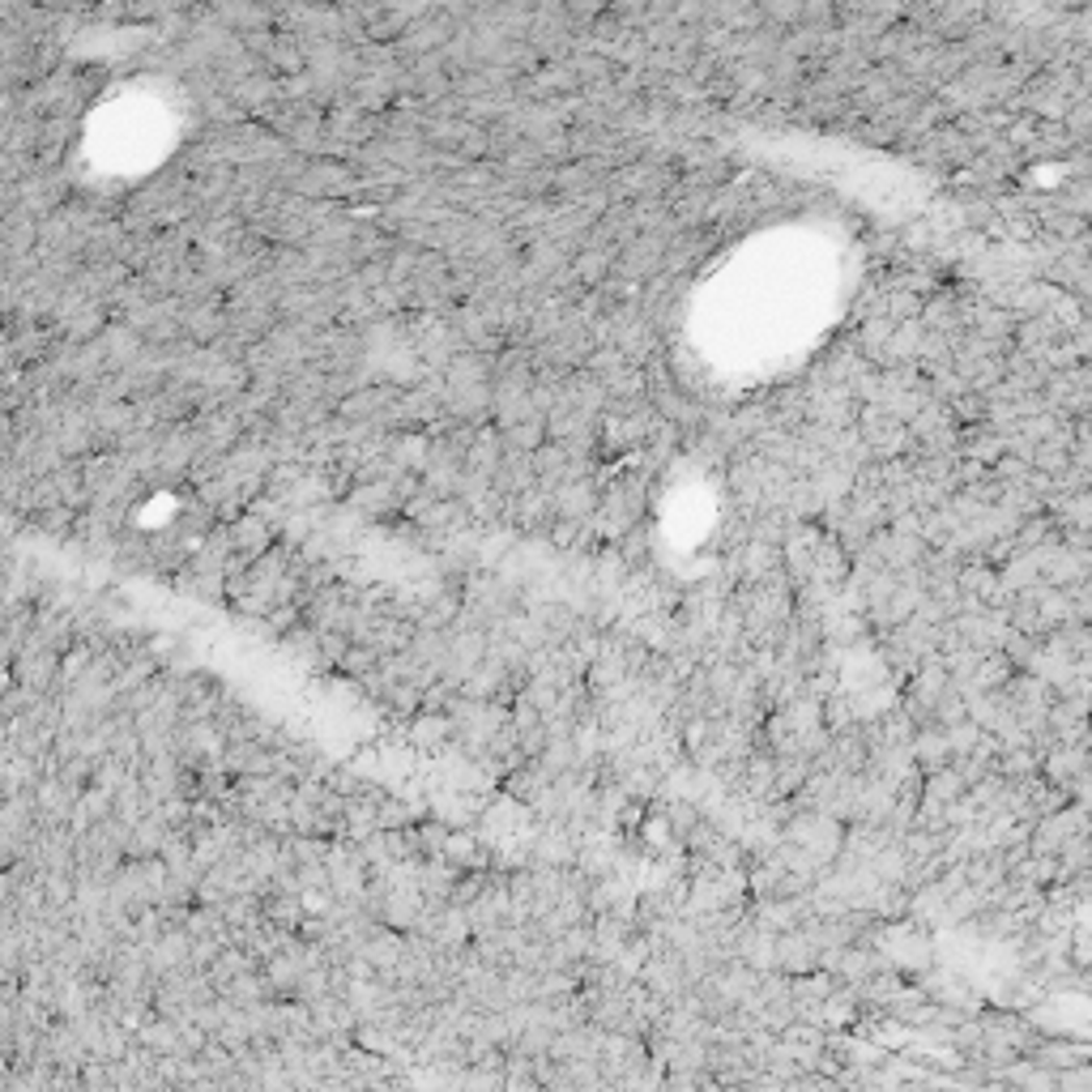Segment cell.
Wrapping results in <instances>:
<instances>
[{
    "label": "cell",
    "instance_id": "1",
    "mask_svg": "<svg viewBox=\"0 0 1092 1092\" xmlns=\"http://www.w3.org/2000/svg\"><path fill=\"white\" fill-rule=\"evenodd\" d=\"M1054 1092H1092V1067L1075 1063V1067L1054 1071Z\"/></svg>",
    "mask_w": 1092,
    "mask_h": 1092
}]
</instances>
